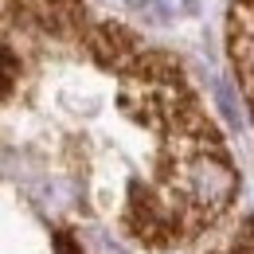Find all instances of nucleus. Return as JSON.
I'll return each mask as SVG.
<instances>
[{
	"label": "nucleus",
	"mask_w": 254,
	"mask_h": 254,
	"mask_svg": "<svg viewBox=\"0 0 254 254\" xmlns=\"http://www.w3.org/2000/svg\"><path fill=\"white\" fill-rule=\"evenodd\" d=\"M231 55L254 102V4H235L231 12Z\"/></svg>",
	"instance_id": "obj_1"
},
{
	"label": "nucleus",
	"mask_w": 254,
	"mask_h": 254,
	"mask_svg": "<svg viewBox=\"0 0 254 254\" xmlns=\"http://www.w3.org/2000/svg\"><path fill=\"white\" fill-rule=\"evenodd\" d=\"M90 51H94V59L102 66H114V70H126V66H133L141 59L137 39L118 24H102L94 32V39H90Z\"/></svg>",
	"instance_id": "obj_2"
},
{
	"label": "nucleus",
	"mask_w": 254,
	"mask_h": 254,
	"mask_svg": "<svg viewBox=\"0 0 254 254\" xmlns=\"http://www.w3.org/2000/svg\"><path fill=\"white\" fill-rule=\"evenodd\" d=\"M16 4L28 20H35L47 32H63L66 20L74 16V4H59V0H16Z\"/></svg>",
	"instance_id": "obj_3"
},
{
	"label": "nucleus",
	"mask_w": 254,
	"mask_h": 254,
	"mask_svg": "<svg viewBox=\"0 0 254 254\" xmlns=\"http://www.w3.org/2000/svg\"><path fill=\"white\" fill-rule=\"evenodd\" d=\"M16 74H20V66H16V59H12V51L0 43V98L16 86Z\"/></svg>",
	"instance_id": "obj_4"
}]
</instances>
